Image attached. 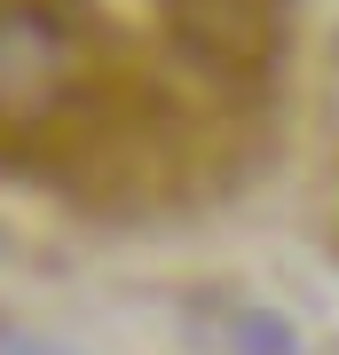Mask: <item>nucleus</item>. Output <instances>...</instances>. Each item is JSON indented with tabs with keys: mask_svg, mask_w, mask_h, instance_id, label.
<instances>
[{
	"mask_svg": "<svg viewBox=\"0 0 339 355\" xmlns=\"http://www.w3.org/2000/svg\"><path fill=\"white\" fill-rule=\"evenodd\" d=\"M300 0H0V198L79 221L214 205L277 142Z\"/></svg>",
	"mask_w": 339,
	"mask_h": 355,
	"instance_id": "f257e3e1",
	"label": "nucleus"
}]
</instances>
